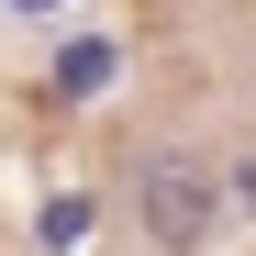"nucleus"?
Listing matches in <instances>:
<instances>
[{
	"label": "nucleus",
	"mask_w": 256,
	"mask_h": 256,
	"mask_svg": "<svg viewBox=\"0 0 256 256\" xmlns=\"http://www.w3.org/2000/svg\"><path fill=\"white\" fill-rule=\"evenodd\" d=\"M22 12H34V0H22Z\"/></svg>",
	"instance_id": "nucleus-2"
},
{
	"label": "nucleus",
	"mask_w": 256,
	"mask_h": 256,
	"mask_svg": "<svg viewBox=\"0 0 256 256\" xmlns=\"http://www.w3.org/2000/svg\"><path fill=\"white\" fill-rule=\"evenodd\" d=\"M134 200H145V234H156V245H200V234H212V167H200L190 145L145 156Z\"/></svg>",
	"instance_id": "nucleus-1"
}]
</instances>
